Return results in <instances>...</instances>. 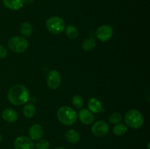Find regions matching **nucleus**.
I'll return each instance as SVG.
<instances>
[{
	"label": "nucleus",
	"mask_w": 150,
	"mask_h": 149,
	"mask_svg": "<svg viewBox=\"0 0 150 149\" xmlns=\"http://www.w3.org/2000/svg\"><path fill=\"white\" fill-rule=\"evenodd\" d=\"M29 91L23 85L18 84L12 86L7 93L9 102L17 106L26 104L29 100Z\"/></svg>",
	"instance_id": "1"
},
{
	"label": "nucleus",
	"mask_w": 150,
	"mask_h": 149,
	"mask_svg": "<svg viewBox=\"0 0 150 149\" xmlns=\"http://www.w3.org/2000/svg\"><path fill=\"white\" fill-rule=\"evenodd\" d=\"M57 118L61 124L65 126H71L77 121L78 115L70 107L62 106L57 111Z\"/></svg>",
	"instance_id": "2"
},
{
	"label": "nucleus",
	"mask_w": 150,
	"mask_h": 149,
	"mask_svg": "<svg viewBox=\"0 0 150 149\" xmlns=\"http://www.w3.org/2000/svg\"><path fill=\"white\" fill-rule=\"evenodd\" d=\"M125 121L130 128L139 129L144 124V117L137 110H130L125 114Z\"/></svg>",
	"instance_id": "3"
},
{
	"label": "nucleus",
	"mask_w": 150,
	"mask_h": 149,
	"mask_svg": "<svg viewBox=\"0 0 150 149\" xmlns=\"http://www.w3.org/2000/svg\"><path fill=\"white\" fill-rule=\"evenodd\" d=\"M7 46L9 49L14 53H21L26 51L29 46V42L27 39L23 37L16 36L11 37L7 42Z\"/></svg>",
	"instance_id": "4"
},
{
	"label": "nucleus",
	"mask_w": 150,
	"mask_h": 149,
	"mask_svg": "<svg viewBox=\"0 0 150 149\" xmlns=\"http://www.w3.org/2000/svg\"><path fill=\"white\" fill-rule=\"evenodd\" d=\"M46 28L51 33L59 34L65 29V23L64 20L58 16H53L46 20Z\"/></svg>",
	"instance_id": "5"
},
{
	"label": "nucleus",
	"mask_w": 150,
	"mask_h": 149,
	"mask_svg": "<svg viewBox=\"0 0 150 149\" xmlns=\"http://www.w3.org/2000/svg\"><path fill=\"white\" fill-rule=\"evenodd\" d=\"M46 82L48 86L51 89H57L62 83V77L57 70H51L47 74Z\"/></svg>",
	"instance_id": "6"
},
{
	"label": "nucleus",
	"mask_w": 150,
	"mask_h": 149,
	"mask_svg": "<svg viewBox=\"0 0 150 149\" xmlns=\"http://www.w3.org/2000/svg\"><path fill=\"white\" fill-rule=\"evenodd\" d=\"M92 132L98 137H102L105 136L109 131V126L103 121H96L92 127Z\"/></svg>",
	"instance_id": "7"
},
{
	"label": "nucleus",
	"mask_w": 150,
	"mask_h": 149,
	"mask_svg": "<svg viewBox=\"0 0 150 149\" xmlns=\"http://www.w3.org/2000/svg\"><path fill=\"white\" fill-rule=\"evenodd\" d=\"M15 149H35L33 140L26 136H18L14 141Z\"/></svg>",
	"instance_id": "8"
},
{
	"label": "nucleus",
	"mask_w": 150,
	"mask_h": 149,
	"mask_svg": "<svg viewBox=\"0 0 150 149\" xmlns=\"http://www.w3.org/2000/svg\"><path fill=\"white\" fill-rule=\"evenodd\" d=\"M113 35V29L109 25H103L96 31V37L101 42H107Z\"/></svg>",
	"instance_id": "9"
},
{
	"label": "nucleus",
	"mask_w": 150,
	"mask_h": 149,
	"mask_svg": "<svg viewBox=\"0 0 150 149\" xmlns=\"http://www.w3.org/2000/svg\"><path fill=\"white\" fill-rule=\"evenodd\" d=\"M79 117L80 121L86 125H89L94 122L95 117L93 113L87 109H81L79 112Z\"/></svg>",
	"instance_id": "10"
},
{
	"label": "nucleus",
	"mask_w": 150,
	"mask_h": 149,
	"mask_svg": "<svg viewBox=\"0 0 150 149\" xmlns=\"http://www.w3.org/2000/svg\"><path fill=\"white\" fill-rule=\"evenodd\" d=\"M29 134L32 140H39L43 135V129L40 124H34L29 129Z\"/></svg>",
	"instance_id": "11"
},
{
	"label": "nucleus",
	"mask_w": 150,
	"mask_h": 149,
	"mask_svg": "<svg viewBox=\"0 0 150 149\" xmlns=\"http://www.w3.org/2000/svg\"><path fill=\"white\" fill-rule=\"evenodd\" d=\"M88 108L92 113H98L104 110L100 101L96 98H92L89 99L88 102Z\"/></svg>",
	"instance_id": "12"
},
{
	"label": "nucleus",
	"mask_w": 150,
	"mask_h": 149,
	"mask_svg": "<svg viewBox=\"0 0 150 149\" xmlns=\"http://www.w3.org/2000/svg\"><path fill=\"white\" fill-rule=\"evenodd\" d=\"M2 118L8 123H13L18 119V113L11 108H7L1 113Z\"/></svg>",
	"instance_id": "13"
},
{
	"label": "nucleus",
	"mask_w": 150,
	"mask_h": 149,
	"mask_svg": "<svg viewBox=\"0 0 150 149\" xmlns=\"http://www.w3.org/2000/svg\"><path fill=\"white\" fill-rule=\"evenodd\" d=\"M2 3L7 9L11 10H18L23 4L22 0H2Z\"/></svg>",
	"instance_id": "14"
},
{
	"label": "nucleus",
	"mask_w": 150,
	"mask_h": 149,
	"mask_svg": "<svg viewBox=\"0 0 150 149\" xmlns=\"http://www.w3.org/2000/svg\"><path fill=\"white\" fill-rule=\"evenodd\" d=\"M65 139L69 143H72V144H76L80 140L81 136L77 131L74 129H70L66 131Z\"/></svg>",
	"instance_id": "15"
},
{
	"label": "nucleus",
	"mask_w": 150,
	"mask_h": 149,
	"mask_svg": "<svg viewBox=\"0 0 150 149\" xmlns=\"http://www.w3.org/2000/svg\"><path fill=\"white\" fill-rule=\"evenodd\" d=\"M19 31H20V33L23 37H28L31 36V34H32L33 28H32V26L31 25V23H29V22H24V23H23L20 26Z\"/></svg>",
	"instance_id": "16"
},
{
	"label": "nucleus",
	"mask_w": 150,
	"mask_h": 149,
	"mask_svg": "<svg viewBox=\"0 0 150 149\" xmlns=\"http://www.w3.org/2000/svg\"><path fill=\"white\" fill-rule=\"evenodd\" d=\"M96 46V41L93 37H88L82 43V48L84 51H90Z\"/></svg>",
	"instance_id": "17"
},
{
	"label": "nucleus",
	"mask_w": 150,
	"mask_h": 149,
	"mask_svg": "<svg viewBox=\"0 0 150 149\" xmlns=\"http://www.w3.org/2000/svg\"><path fill=\"white\" fill-rule=\"evenodd\" d=\"M36 108L32 104H26L23 108V113L26 118H32L35 116Z\"/></svg>",
	"instance_id": "18"
},
{
	"label": "nucleus",
	"mask_w": 150,
	"mask_h": 149,
	"mask_svg": "<svg viewBox=\"0 0 150 149\" xmlns=\"http://www.w3.org/2000/svg\"><path fill=\"white\" fill-rule=\"evenodd\" d=\"M65 33L67 37L71 39H74L79 36V29L74 25H69L66 28Z\"/></svg>",
	"instance_id": "19"
},
{
	"label": "nucleus",
	"mask_w": 150,
	"mask_h": 149,
	"mask_svg": "<svg viewBox=\"0 0 150 149\" xmlns=\"http://www.w3.org/2000/svg\"><path fill=\"white\" fill-rule=\"evenodd\" d=\"M127 131V127L125 124H115L114 127L113 128V133L117 136H122L124 135Z\"/></svg>",
	"instance_id": "20"
},
{
	"label": "nucleus",
	"mask_w": 150,
	"mask_h": 149,
	"mask_svg": "<svg viewBox=\"0 0 150 149\" xmlns=\"http://www.w3.org/2000/svg\"><path fill=\"white\" fill-rule=\"evenodd\" d=\"M72 103L75 108L81 109L84 105V100H83V97L80 95H75L72 99Z\"/></svg>",
	"instance_id": "21"
},
{
	"label": "nucleus",
	"mask_w": 150,
	"mask_h": 149,
	"mask_svg": "<svg viewBox=\"0 0 150 149\" xmlns=\"http://www.w3.org/2000/svg\"><path fill=\"white\" fill-rule=\"evenodd\" d=\"M122 120V116L119 112H114L112 113L108 118V121L109 123L112 124H117L121 123Z\"/></svg>",
	"instance_id": "22"
},
{
	"label": "nucleus",
	"mask_w": 150,
	"mask_h": 149,
	"mask_svg": "<svg viewBox=\"0 0 150 149\" xmlns=\"http://www.w3.org/2000/svg\"><path fill=\"white\" fill-rule=\"evenodd\" d=\"M35 146L36 149H48L50 147V143L47 140L42 139L38 140Z\"/></svg>",
	"instance_id": "23"
},
{
	"label": "nucleus",
	"mask_w": 150,
	"mask_h": 149,
	"mask_svg": "<svg viewBox=\"0 0 150 149\" xmlns=\"http://www.w3.org/2000/svg\"><path fill=\"white\" fill-rule=\"evenodd\" d=\"M7 54V49L5 48V47L0 45V59H2V58H5Z\"/></svg>",
	"instance_id": "24"
},
{
	"label": "nucleus",
	"mask_w": 150,
	"mask_h": 149,
	"mask_svg": "<svg viewBox=\"0 0 150 149\" xmlns=\"http://www.w3.org/2000/svg\"><path fill=\"white\" fill-rule=\"evenodd\" d=\"M22 1H23V3L29 4H31V3L33 2L34 0H22Z\"/></svg>",
	"instance_id": "25"
},
{
	"label": "nucleus",
	"mask_w": 150,
	"mask_h": 149,
	"mask_svg": "<svg viewBox=\"0 0 150 149\" xmlns=\"http://www.w3.org/2000/svg\"><path fill=\"white\" fill-rule=\"evenodd\" d=\"M54 149H65L64 148H63V147H57V148H54Z\"/></svg>",
	"instance_id": "26"
},
{
	"label": "nucleus",
	"mask_w": 150,
	"mask_h": 149,
	"mask_svg": "<svg viewBox=\"0 0 150 149\" xmlns=\"http://www.w3.org/2000/svg\"><path fill=\"white\" fill-rule=\"evenodd\" d=\"M1 140H2V137H1V135L0 134V143L1 142Z\"/></svg>",
	"instance_id": "27"
}]
</instances>
